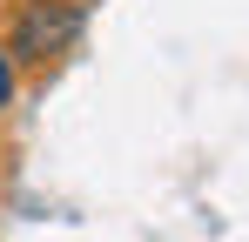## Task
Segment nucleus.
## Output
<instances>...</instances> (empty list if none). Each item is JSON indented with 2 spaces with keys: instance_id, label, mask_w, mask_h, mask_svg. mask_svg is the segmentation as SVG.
<instances>
[{
  "instance_id": "nucleus-1",
  "label": "nucleus",
  "mask_w": 249,
  "mask_h": 242,
  "mask_svg": "<svg viewBox=\"0 0 249 242\" xmlns=\"http://www.w3.org/2000/svg\"><path fill=\"white\" fill-rule=\"evenodd\" d=\"M81 27H88V0H20L7 27V54L14 68H47L81 40Z\"/></svg>"
},
{
  "instance_id": "nucleus-2",
  "label": "nucleus",
  "mask_w": 249,
  "mask_h": 242,
  "mask_svg": "<svg viewBox=\"0 0 249 242\" xmlns=\"http://www.w3.org/2000/svg\"><path fill=\"white\" fill-rule=\"evenodd\" d=\"M14 87H20V68H14V54H7V34H0V115L14 108Z\"/></svg>"
}]
</instances>
